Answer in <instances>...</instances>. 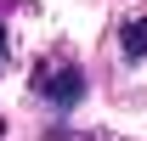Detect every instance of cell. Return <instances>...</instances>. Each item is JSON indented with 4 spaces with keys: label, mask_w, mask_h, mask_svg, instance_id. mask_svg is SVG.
<instances>
[{
    "label": "cell",
    "mask_w": 147,
    "mask_h": 141,
    "mask_svg": "<svg viewBox=\"0 0 147 141\" xmlns=\"http://www.w3.org/2000/svg\"><path fill=\"white\" fill-rule=\"evenodd\" d=\"M34 96L51 113H74L85 102V68L79 62H45V68H34Z\"/></svg>",
    "instance_id": "obj_1"
},
{
    "label": "cell",
    "mask_w": 147,
    "mask_h": 141,
    "mask_svg": "<svg viewBox=\"0 0 147 141\" xmlns=\"http://www.w3.org/2000/svg\"><path fill=\"white\" fill-rule=\"evenodd\" d=\"M119 45H125V62H147V11L125 17V28H119Z\"/></svg>",
    "instance_id": "obj_2"
},
{
    "label": "cell",
    "mask_w": 147,
    "mask_h": 141,
    "mask_svg": "<svg viewBox=\"0 0 147 141\" xmlns=\"http://www.w3.org/2000/svg\"><path fill=\"white\" fill-rule=\"evenodd\" d=\"M0 62H6V23H0Z\"/></svg>",
    "instance_id": "obj_3"
},
{
    "label": "cell",
    "mask_w": 147,
    "mask_h": 141,
    "mask_svg": "<svg viewBox=\"0 0 147 141\" xmlns=\"http://www.w3.org/2000/svg\"><path fill=\"white\" fill-rule=\"evenodd\" d=\"M0 136H6V119H0Z\"/></svg>",
    "instance_id": "obj_4"
}]
</instances>
